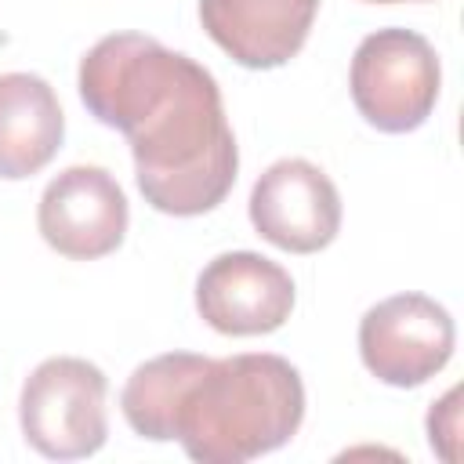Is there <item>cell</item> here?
<instances>
[{
    "instance_id": "obj_1",
    "label": "cell",
    "mask_w": 464,
    "mask_h": 464,
    "mask_svg": "<svg viewBox=\"0 0 464 464\" xmlns=\"http://www.w3.org/2000/svg\"><path fill=\"white\" fill-rule=\"evenodd\" d=\"M80 102L130 141L145 203L170 218L214 210L236 185L239 149L218 80L145 33L102 36L80 58Z\"/></svg>"
},
{
    "instance_id": "obj_2",
    "label": "cell",
    "mask_w": 464,
    "mask_h": 464,
    "mask_svg": "<svg viewBox=\"0 0 464 464\" xmlns=\"http://www.w3.org/2000/svg\"><path fill=\"white\" fill-rule=\"evenodd\" d=\"M304 420V381L272 352L210 359L181 395L174 439L199 464H246L286 446Z\"/></svg>"
},
{
    "instance_id": "obj_3",
    "label": "cell",
    "mask_w": 464,
    "mask_h": 464,
    "mask_svg": "<svg viewBox=\"0 0 464 464\" xmlns=\"http://www.w3.org/2000/svg\"><path fill=\"white\" fill-rule=\"evenodd\" d=\"M109 381L80 355L44 359L22 384L18 424L25 442L51 460H80L109 439Z\"/></svg>"
},
{
    "instance_id": "obj_4",
    "label": "cell",
    "mask_w": 464,
    "mask_h": 464,
    "mask_svg": "<svg viewBox=\"0 0 464 464\" xmlns=\"http://www.w3.org/2000/svg\"><path fill=\"white\" fill-rule=\"evenodd\" d=\"M348 87L359 116L370 127L384 134H410L439 102L442 65L420 33L392 25L370 33L355 47Z\"/></svg>"
},
{
    "instance_id": "obj_5",
    "label": "cell",
    "mask_w": 464,
    "mask_h": 464,
    "mask_svg": "<svg viewBox=\"0 0 464 464\" xmlns=\"http://www.w3.org/2000/svg\"><path fill=\"white\" fill-rule=\"evenodd\" d=\"M457 344L453 315L428 294H392L359 319L362 366L392 388H417L435 377Z\"/></svg>"
},
{
    "instance_id": "obj_6",
    "label": "cell",
    "mask_w": 464,
    "mask_h": 464,
    "mask_svg": "<svg viewBox=\"0 0 464 464\" xmlns=\"http://www.w3.org/2000/svg\"><path fill=\"white\" fill-rule=\"evenodd\" d=\"M246 207L254 232L286 254H315L341 232L337 185L323 167L301 156L276 160L254 181Z\"/></svg>"
},
{
    "instance_id": "obj_7",
    "label": "cell",
    "mask_w": 464,
    "mask_h": 464,
    "mask_svg": "<svg viewBox=\"0 0 464 464\" xmlns=\"http://www.w3.org/2000/svg\"><path fill=\"white\" fill-rule=\"evenodd\" d=\"M130 207L120 181L105 167L76 163L47 181L36 225L51 250L72 261H94L112 254L127 236Z\"/></svg>"
},
{
    "instance_id": "obj_8",
    "label": "cell",
    "mask_w": 464,
    "mask_h": 464,
    "mask_svg": "<svg viewBox=\"0 0 464 464\" xmlns=\"http://www.w3.org/2000/svg\"><path fill=\"white\" fill-rule=\"evenodd\" d=\"M196 312L210 330L228 337L272 334L294 312V279L283 265L254 250H228L199 272Z\"/></svg>"
},
{
    "instance_id": "obj_9",
    "label": "cell",
    "mask_w": 464,
    "mask_h": 464,
    "mask_svg": "<svg viewBox=\"0 0 464 464\" xmlns=\"http://www.w3.org/2000/svg\"><path fill=\"white\" fill-rule=\"evenodd\" d=\"M319 0H199V25L243 69H279L308 40Z\"/></svg>"
},
{
    "instance_id": "obj_10",
    "label": "cell",
    "mask_w": 464,
    "mask_h": 464,
    "mask_svg": "<svg viewBox=\"0 0 464 464\" xmlns=\"http://www.w3.org/2000/svg\"><path fill=\"white\" fill-rule=\"evenodd\" d=\"M65 116L54 87L36 72L0 76V178L40 174L62 149Z\"/></svg>"
},
{
    "instance_id": "obj_11",
    "label": "cell",
    "mask_w": 464,
    "mask_h": 464,
    "mask_svg": "<svg viewBox=\"0 0 464 464\" xmlns=\"http://www.w3.org/2000/svg\"><path fill=\"white\" fill-rule=\"evenodd\" d=\"M207 362H210L207 355H192V352H167L141 362L120 392V410L134 428V435L152 442H170L178 428L181 395Z\"/></svg>"
},
{
    "instance_id": "obj_12",
    "label": "cell",
    "mask_w": 464,
    "mask_h": 464,
    "mask_svg": "<svg viewBox=\"0 0 464 464\" xmlns=\"http://www.w3.org/2000/svg\"><path fill=\"white\" fill-rule=\"evenodd\" d=\"M457 399H460V392L450 388L439 402H431V413H428L431 450H439L446 460H457V450H453V439H457Z\"/></svg>"
},
{
    "instance_id": "obj_13",
    "label": "cell",
    "mask_w": 464,
    "mask_h": 464,
    "mask_svg": "<svg viewBox=\"0 0 464 464\" xmlns=\"http://www.w3.org/2000/svg\"><path fill=\"white\" fill-rule=\"evenodd\" d=\"M366 4H402V0H366Z\"/></svg>"
}]
</instances>
